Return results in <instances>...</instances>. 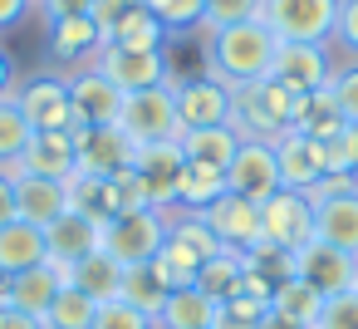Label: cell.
I'll return each mask as SVG.
<instances>
[{
    "mask_svg": "<svg viewBox=\"0 0 358 329\" xmlns=\"http://www.w3.org/2000/svg\"><path fill=\"white\" fill-rule=\"evenodd\" d=\"M314 329H358V290H343V295H329L319 304V324Z\"/></svg>",
    "mask_w": 358,
    "mask_h": 329,
    "instance_id": "b9f144b4",
    "label": "cell"
},
{
    "mask_svg": "<svg viewBox=\"0 0 358 329\" xmlns=\"http://www.w3.org/2000/svg\"><path fill=\"white\" fill-rule=\"evenodd\" d=\"M30 6H40V0H30Z\"/></svg>",
    "mask_w": 358,
    "mask_h": 329,
    "instance_id": "91938a15",
    "label": "cell"
},
{
    "mask_svg": "<svg viewBox=\"0 0 358 329\" xmlns=\"http://www.w3.org/2000/svg\"><path fill=\"white\" fill-rule=\"evenodd\" d=\"M206 226L216 231V241L226 246V251H255L260 246V202H245V197H236V192H221L206 211Z\"/></svg>",
    "mask_w": 358,
    "mask_h": 329,
    "instance_id": "9a60e30c",
    "label": "cell"
},
{
    "mask_svg": "<svg viewBox=\"0 0 358 329\" xmlns=\"http://www.w3.org/2000/svg\"><path fill=\"white\" fill-rule=\"evenodd\" d=\"M270 79L285 84L289 94L309 99V94L329 89V79H334V59H329L324 45H280V50H275V64H270Z\"/></svg>",
    "mask_w": 358,
    "mask_h": 329,
    "instance_id": "4fadbf2b",
    "label": "cell"
},
{
    "mask_svg": "<svg viewBox=\"0 0 358 329\" xmlns=\"http://www.w3.org/2000/svg\"><path fill=\"white\" fill-rule=\"evenodd\" d=\"M0 329H45V319H35V314L6 304V309H0Z\"/></svg>",
    "mask_w": 358,
    "mask_h": 329,
    "instance_id": "816d5d0a",
    "label": "cell"
},
{
    "mask_svg": "<svg viewBox=\"0 0 358 329\" xmlns=\"http://www.w3.org/2000/svg\"><path fill=\"white\" fill-rule=\"evenodd\" d=\"M89 6H94V0H40V10H45L50 20H69V15H89Z\"/></svg>",
    "mask_w": 358,
    "mask_h": 329,
    "instance_id": "681fc988",
    "label": "cell"
},
{
    "mask_svg": "<svg viewBox=\"0 0 358 329\" xmlns=\"http://www.w3.org/2000/svg\"><path fill=\"white\" fill-rule=\"evenodd\" d=\"M69 285V270L64 265H55L50 255L40 260V265H30V270H20L15 280H10V304L15 309H25V314H35V319H45V309L59 300V290Z\"/></svg>",
    "mask_w": 358,
    "mask_h": 329,
    "instance_id": "44dd1931",
    "label": "cell"
},
{
    "mask_svg": "<svg viewBox=\"0 0 358 329\" xmlns=\"http://www.w3.org/2000/svg\"><path fill=\"white\" fill-rule=\"evenodd\" d=\"M108 197H113V216H118V211H157L148 182H143L133 167H123L118 177H108Z\"/></svg>",
    "mask_w": 358,
    "mask_h": 329,
    "instance_id": "ab89813d",
    "label": "cell"
},
{
    "mask_svg": "<svg viewBox=\"0 0 358 329\" xmlns=\"http://www.w3.org/2000/svg\"><path fill=\"white\" fill-rule=\"evenodd\" d=\"M99 45H103V35L94 30L89 15L50 20V59H59V64H79V59H94Z\"/></svg>",
    "mask_w": 358,
    "mask_h": 329,
    "instance_id": "603a6c76",
    "label": "cell"
},
{
    "mask_svg": "<svg viewBox=\"0 0 358 329\" xmlns=\"http://www.w3.org/2000/svg\"><path fill=\"white\" fill-rule=\"evenodd\" d=\"M74 138V158H79V177H118L123 167H133L138 143L118 128V123H99V128H69Z\"/></svg>",
    "mask_w": 358,
    "mask_h": 329,
    "instance_id": "ba28073f",
    "label": "cell"
},
{
    "mask_svg": "<svg viewBox=\"0 0 358 329\" xmlns=\"http://www.w3.org/2000/svg\"><path fill=\"white\" fill-rule=\"evenodd\" d=\"M294 275L309 280L329 300V295H343V290L358 285V255H348V251H338V246H329V241L314 236L304 251H294Z\"/></svg>",
    "mask_w": 358,
    "mask_h": 329,
    "instance_id": "7c38bea8",
    "label": "cell"
},
{
    "mask_svg": "<svg viewBox=\"0 0 358 329\" xmlns=\"http://www.w3.org/2000/svg\"><path fill=\"white\" fill-rule=\"evenodd\" d=\"M177 143L187 153V162H201V167H221L226 172L231 158H236V148H241V133L236 128H192Z\"/></svg>",
    "mask_w": 358,
    "mask_h": 329,
    "instance_id": "4316f807",
    "label": "cell"
},
{
    "mask_svg": "<svg viewBox=\"0 0 358 329\" xmlns=\"http://www.w3.org/2000/svg\"><path fill=\"white\" fill-rule=\"evenodd\" d=\"M40 260H45V231L40 226L20 221V216L0 226V270L6 275H20V270H30Z\"/></svg>",
    "mask_w": 358,
    "mask_h": 329,
    "instance_id": "d4e9b609",
    "label": "cell"
},
{
    "mask_svg": "<svg viewBox=\"0 0 358 329\" xmlns=\"http://www.w3.org/2000/svg\"><path fill=\"white\" fill-rule=\"evenodd\" d=\"M265 15V0H206V15H201V30H226V25H245V20H260Z\"/></svg>",
    "mask_w": 358,
    "mask_h": 329,
    "instance_id": "f35d334b",
    "label": "cell"
},
{
    "mask_svg": "<svg viewBox=\"0 0 358 329\" xmlns=\"http://www.w3.org/2000/svg\"><path fill=\"white\" fill-rule=\"evenodd\" d=\"M226 192L245 197V202H265L280 192V162H275V148L260 143V138H241L231 167H226Z\"/></svg>",
    "mask_w": 358,
    "mask_h": 329,
    "instance_id": "8fae6325",
    "label": "cell"
},
{
    "mask_svg": "<svg viewBox=\"0 0 358 329\" xmlns=\"http://www.w3.org/2000/svg\"><path fill=\"white\" fill-rule=\"evenodd\" d=\"M152 270H157V280H162L167 290H192V285H196V275H201V255H196V251H187L177 236H167V241H162V251L152 255Z\"/></svg>",
    "mask_w": 358,
    "mask_h": 329,
    "instance_id": "f1b7e54d",
    "label": "cell"
},
{
    "mask_svg": "<svg viewBox=\"0 0 358 329\" xmlns=\"http://www.w3.org/2000/svg\"><path fill=\"white\" fill-rule=\"evenodd\" d=\"M138 6H143V10H152V15L162 20V10H167V0H138Z\"/></svg>",
    "mask_w": 358,
    "mask_h": 329,
    "instance_id": "680465c9",
    "label": "cell"
},
{
    "mask_svg": "<svg viewBox=\"0 0 358 329\" xmlns=\"http://www.w3.org/2000/svg\"><path fill=\"white\" fill-rule=\"evenodd\" d=\"M329 94H334L338 113H343L348 123H358V59H353L348 69H334V79H329Z\"/></svg>",
    "mask_w": 358,
    "mask_h": 329,
    "instance_id": "ee69618b",
    "label": "cell"
},
{
    "mask_svg": "<svg viewBox=\"0 0 358 329\" xmlns=\"http://www.w3.org/2000/svg\"><path fill=\"white\" fill-rule=\"evenodd\" d=\"M118 128H123L138 148H148V143H177V138H182V118H177L172 84L143 89V94H123Z\"/></svg>",
    "mask_w": 358,
    "mask_h": 329,
    "instance_id": "277c9868",
    "label": "cell"
},
{
    "mask_svg": "<svg viewBox=\"0 0 358 329\" xmlns=\"http://www.w3.org/2000/svg\"><path fill=\"white\" fill-rule=\"evenodd\" d=\"M20 113L30 118L35 133H69L74 128V104H69V84L64 74H30L15 89Z\"/></svg>",
    "mask_w": 358,
    "mask_h": 329,
    "instance_id": "30bf717a",
    "label": "cell"
},
{
    "mask_svg": "<svg viewBox=\"0 0 358 329\" xmlns=\"http://www.w3.org/2000/svg\"><path fill=\"white\" fill-rule=\"evenodd\" d=\"M167 295H172V290L157 280L152 265H123V295H118L123 304H133V309H143V314L157 319L162 304H167Z\"/></svg>",
    "mask_w": 358,
    "mask_h": 329,
    "instance_id": "d6a6232c",
    "label": "cell"
},
{
    "mask_svg": "<svg viewBox=\"0 0 358 329\" xmlns=\"http://www.w3.org/2000/svg\"><path fill=\"white\" fill-rule=\"evenodd\" d=\"M30 138H35V128H30V118L20 113L15 94L0 99V172H10V167L20 162V153L30 148Z\"/></svg>",
    "mask_w": 358,
    "mask_h": 329,
    "instance_id": "e575fe53",
    "label": "cell"
},
{
    "mask_svg": "<svg viewBox=\"0 0 358 329\" xmlns=\"http://www.w3.org/2000/svg\"><path fill=\"white\" fill-rule=\"evenodd\" d=\"M201 15H206V0H167L162 25L167 30H192V25H201Z\"/></svg>",
    "mask_w": 358,
    "mask_h": 329,
    "instance_id": "7dc6e473",
    "label": "cell"
},
{
    "mask_svg": "<svg viewBox=\"0 0 358 329\" xmlns=\"http://www.w3.org/2000/svg\"><path fill=\"white\" fill-rule=\"evenodd\" d=\"M255 329H309V324H299V319H289V314H280V309H265Z\"/></svg>",
    "mask_w": 358,
    "mask_h": 329,
    "instance_id": "11a10c76",
    "label": "cell"
},
{
    "mask_svg": "<svg viewBox=\"0 0 358 329\" xmlns=\"http://www.w3.org/2000/svg\"><path fill=\"white\" fill-rule=\"evenodd\" d=\"M343 128H348V118L338 113V104H334L329 89L309 94V99H304V113H299V123H294V133H304V138H314V143H329V138H338Z\"/></svg>",
    "mask_w": 358,
    "mask_h": 329,
    "instance_id": "1f68e13d",
    "label": "cell"
},
{
    "mask_svg": "<svg viewBox=\"0 0 358 329\" xmlns=\"http://www.w3.org/2000/svg\"><path fill=\"white\" fill-rule=\"evenodd\" d=\"M162 40H167V25H162L152 10L133 6V10L113 25V35H108L103 45H118V50H162Z\"/></svg>",
    "mask_w": 358,
    "mask_h": 329,
    "instance_id": "83f0119b",
    "label": "cell"
},
{
    "mask_svg": "<svg viewBox=\"0 0 358 329\" xmlns=\"http://www.w3.org/2000/svg\"><path fill=\"white\" fill-rule=\"evenodd\" d=\"M15 221V172H0V226Z\"/></svg>",
    "mask_w": 358,
    "mask_h": 329,
    "instance_id": "f907efd6",
    "label": "cell"
},
{
    "mask_svg": "<svg viewBox=\"0 0 358 329\" xmlns=\"http://www.w3.org/2000/svg\"><path fill=\"white\" fill-rule=\"evenodd\" d=\"M348 153H353V172H358V123H348Z\"/></svg>",
    "mask_w": 358,
    "mask_h": 329,
    "instance_id": "6f0895ef",
    "label": "cell"
},
{
    "mask_svg": "<svg viewBox=\"0 0 358 329\" xmlns=\"http://www.w3.org/2000/svg\"><path fill=\"white\" fill-rule=\"evenodd\" d=\"M275 50H280V40L270 35L265 20H245V25L211 30V35H206V74L221 79L226 89L260 84V79H270Z\"/></svg>",
    "mask_w": 358,
    "mask_h": 329,
    "instance_id": "6da1fadb",
    "label": "cell"
},
{
    "mask_svg": "<svg viewBox=\"0 0 358 329\" xmlns=\"http://www.w3.org/2000/svg\"><path fill=\"white\" fill-rule=\"evenodd\" d=\"M245 255L241 251H216L211 260H201V275H196V285L216 300V304H226L236 290H241V275H245Z\"/></svg>",
    "mask_w": 358,
    "mask_h": 329,
    "instance_id": "f546056e",
    "label": "cell"
},
{
    "mask_svg": "<svg viewBox=\"0 0 358 329\" xmlns=\"http://www.w3.org/2000/svg\"><path fill=\"white\" fill-rule=\"evenodd\" d=\"M94 251H103V226L94 221V216H84V211H64L59 221H50L45 226V255L55 260V265H64V270H74L84 255H94Z\"/></svg>",
    "mask_w": 358,
    "mask_h": 329,
    "instance_id": "2e32d148",
    "label": "cell"
},
{
    "mask_svg": "<svg viewBox=\"0 0 358 329\" xmlns=\"http://www.w3.org/2000/svg\"><path fill=\"white\" fill-rule=\"evenodd\" d=\"M270 35L280 45H329L334 20H338V0H265Z\"/></svg>",
    "mask_w": 358,
    "mask_h": 329,
    "instance_id": "3957f363",
    "label": "cell"
},
{
    "mask_svg": "<svg viewBox=\"0 0 358 329\" xmlns=\"http://www.w3.org/2000/svg\"><path fill=\"white\" fill-rule=\"evenodd\" d=\"M10 280H15V275H6V270H0V309L10 304Z\"/></svg>",
    "mask_w": 358,
    "mask_h": 329,
    "instance_id": "9f6ffc18",
    "label": "cell"
},
{
    "mask_svg": "<svg viewBox=\"0 0 358 329\" xmlns=\"http://www.w3.org/2000/svg\"><path fill=\"white\" fill-rule=\"evenodd\" d=\"M69 202H74V211H84V216H94L99 226L113 216V197H108V182L103 177H69Z\"/></svg>",
    "mask_w": 358,
    "mask_h": 329,
    "instance_id": "74e56055",
    "label": "cell"
},
{
    "mask_svg": "<svg viewBox=\"0 0 358 329\" xmlns=\"http://www.w3.org/2000/svg\"><path fill=\"white\" fill-rule=\"evenodd\" d=\"M260 241L275 246V251H285V255L304 251L314 241V202L304 192H289V187H280L275 197H265L260 202Z\"/></svg>",
    "mask_w": 358,
    "mask_h": 329,
    "instance_id": "8992f818",
    "label": "cell"
},
{
    "mask_svg": "<svg viewBox=\"0 0 358 329\" xmlns=\"http://www.w3.org/2000/svg\"><path fill=\"white\" fill-rule=\"evenodd\" d=\"M348 192H358V172H324L304 197L319 206V202H334V197H348Z\"/></svg>",
    "mask_w": 358,
    "mask_h": 329,
    "instance_id": "f6af8a7d",
    "label": "cell"
},
{
    "mask_svg": "<svg viewBox=\"0 0 358 329\" xmlns=\"http://www.w3.org/2000/svg\"><path fill=\"white\" fill-rule=\"evenodd\" d=\"M319 304H324V295L309 285V280H299V275H285V280H275V295H270V309H280V314H289V319H299V324H319Z\"/></svg>",
    "mask_w": 358,
    "mask_h": 329,
    "instance_id": "4dcf8cb0",
    "label": "cell"
},
{
    "mask_svg": "<svg viewBox=\"0 0 358 329\" xmlns=\"http://www.w3.org/2000/svg\"><path fill=\"white\" fill-rule=\"evenodd\" d=\"M133 6H138V0H94V6H89V20H94V30L108 40V35H113V25H118Z\"/></svg>",
    "mask_w": 358,
    "mask_h": 329,
    "instance_id": "bcb514c9",
    "label": "cell"
},
{
    "mask_svg": "<svg viewBox=\"0 0 358 329\" xmlns=\"http://www.w3.org/2000/svg\"><path fill=\"white\" fill-rule=\"evenodd\" d=\"M15 89H20V69H15V59L6 50H0V99H10Z\"/></svg>",
    "mask_w": 358,
    "mask_h": 329,
    "instance_id": "f5cc1de1",
    "label": "cell"
},
{
    "mask_svg": "<svg viewBox=\"0 0 358 329\" xmlns=\"http://www.w3.org/2000/svg\"><path fill=\"white\" fill-rule=\"evenodd\" d=\"M69 285H79L94 304H113V300L123 295V265H118L108 251H94V255H84V260L69 270Z\"/></svg>",
    "mask_w": 358,
    "mask_h": 329,
    "instance_id": "cb8c5ba5",
    "label": "cell"
},
{
    "mask_svg": "<svg viewBox=\"0 0 358 329\" xmlns=\"http://www.w3.org/2000/svg\"><path fill=\"white\" fill-rule=\"evenodd\" d=\"M167 241V211H118L103 221V251L118 265H152Z\"/></svg>",
    "mask_w": 358,
    "mask_h": 329,
    "instance_id": "5b68a950",
    "label": "cell"
},
{
    "mask_svg": "<svg viewBox=\"0 0 358 329\" xmlns=\"http://www.w3.org/2000/svg\"><path fill=\"white\" fill-rule=\"evenodd\" d=\"M236 94V133L241 138H260V143H275L280 133H289L304 113V99L289 94L285 84L275 79H260V84H245V89H231Z\"/></svg>",
    "mask_w": 358,
    "mask_h": 329,
    "instance_id": "7a4b0ae2",
    "label": "cell"
},
{
    "mask_svg": "<svg viewBox=\"0 0 358 329\" xmlns=\"http://www.w3.org/2000/svg\"><path fill=\"white\" fill-rule=\"evenodd\" d=\"M69 182H50V177H15V216L30 226H50L69 211Z\"/></svg>",
    "mask_w": 358,
    "mask_h": 329,
    "instance_id": "ffe728a7",
    "label": "cell"
},
{
    "mask_svg": "<svg viewBox=\"0 0 358 329\" xmlns=\"http://www.w3.org/2000/svg\"><path fill=\"white\" fill-rule=\"evenodd\" d=\"M133 172L148 182L152 206L167 211V206H177V187H182V172H187V153H182V143H148V148L133 153Z\"/></svg>",
    "mask_w": 358,
    "mask_h": 329,
    "instance_id": "5bb4252c",
    "label": "cell"
},
{
    "mask_svg": "<svg viewBox=\"0 0 358 329\" xmlns=\"http://www.w3.org/2000/svg\"><path fill=\"white\" fill-rule=\"evenodd\" d=\"M334 40L358 59V0H338V20H334Z\"/></svg>",
    "mask_w": 358,
    "mask_h": 329,
    "instance_id": "c3c4849f",
    "label": "cell"
},
{
    "mask_svg": "<svg viewBox=\"0 0 358 329\" xmlns=\"http://www.w3.org/2000/svg\"><path fill=\"white\" fill-rule=\"evenodd\" d=\"M30 15V0H0V30H10Z\"/></svg>",
    "mask_w": 358,
    "mask_h": 329,
    "instance_id": "db71d44e",
    "label": "cell"
},
{
    "mask_svg": "<svg viewBox=\"0 0 358 329\" xmlns=\"http://www.w3.org/2000/svg\"><path fill=\"white\" fill-rule=\"evenodd\" d=\"M94 314H99V304L79 285H64L59 300L45 309V329H94Z\"/></svg>",
    "mask_w": 358,
    "mask_h": 329,
    "instance_id": "d590c367",
    "label": "cell"
},
{
    "mask_svg": "<svg viewBox=\"0 0 358 329\" xmlns=\"http://www.w3.org/2000/svg\"><path fill=\"white\" fill-rule=\"evenodd\" d=\"M172 99H177V118H182V133L192 128H231L236 123V94L201 74V79H177L172 84Z\"/></svg>",
    "mask_w": 358,
    "mask_h": 329,
    "instance_id": "52a82bcc",
    "label": "cell"
},
{
    "mask_svg": "<svg viewBox=\"0 0 358 329\" xmlns=\"http://www.w3.org/2000/svg\"><path fill=\"white\" fill-rule=\"evenodd\" d=\"M216 309H221V304H216L201 285L172 290L167 304H162V314H157V329H211V324H216Z\"/></svg>",
    "mask_w": 358,
    "mask_h": 329,
    "instance_id": "484cf974",
    "label": "cell"
},
{
    "mask_svg": "<svg viewBox=\"0 0 358 329\" xmlns=\"http://www.w3.org/2000/svg\"><path fill=\"white\" fill-rule=\"evenodd\" d=\"M167 236H177L187 251H196L201 260H211L216 251H226L221 241H216V231L206 226V216L201 211H177V216H167Z\"/></svg>",
    "mask_w": 358,
    "mask_h": 329,
    "instance_id": "8d00e7d4",
    "label": "cell"
},
{
    "mask_svg": "<svg viewBox=\"0 0 358 329\" xmlns=\"http://www.w3.org/2000/svg\"><path fill=\"white\" fill-rule=\"evenodd\" d=\"M94 69H99V74H103L118 94H143V89L172 84L162 50H118V45H99Z\"/></svg>",
    "mask_w": 358,
    "mask_h": 329,
    "instance_id": "9c48e42d",
    "label": "cell"
},
{
    "mask_svg": "<svg viewBox=\"0 0 358 329\" xmlns=\"http://www.w3.org/2000/svg\"><path fill=\"white\" fill-rule=\"evenodd\" d=\"M15 177H50V182H69L79 172L74 158V138L69 133H35L30 148L20 153V162L10 167Z\"/></svg>",
    "mask_w": 358,
    "mask_h": 329,
    "instance_id": "ac0fdd59",
    "label": "cell"
},
{
    "mask_svg": "<svg viewBox=\"0 0 358 329\" xmlns=\"http://www.w3.org/2000/svg\"><path fill=\"white\" fill-rule=\"evenodd\" d=\"M94 329H157V319L133 309V304H123V300H113V304H99Z\"/></svg>",
    "mask_w": 358,
    "mask_h": 329,
    "instance_id": "7bdbcfd3",
    "label": "cell"
},
{
    "mask_svg": "<svg viewBox=\"0 0 358 329\" xmlns=\"http://www.w3.org/2000/svg\"><path fill=\"white\" fill-rule=\"evenodd\" d=\"M265 309H270V304H260V300H245V295H231V300H226V304L216 309V324H211V329H255Z\"/></svg>",
    "mask_w": 358,
    "mask_h": 329,
    "instance_id": "60d3db41",
    "label": "cell"
},
{
    "mask_svg": "<svg viewBox=\"0 0 358 329\" xmlns=\"http://www.w3.org/2000/svg\"><path fill=\"white\" fill-rule=\"evenodd\" d=\"M221 192H226V172H221V167L187 162L182 187H177V206H182V211H206V206H211Z\"/></svg>",
    "mask_w": 358,
    "mask_h": 329,
    "instance_id": "836d02e7",
    "label": "cell"
},
{
    "mask_svg": "<svg viewBox=\"0 0 358 329\" xmlns=\"http://www.w3.org/2000/svg\"><path fill=\"white\" fill-rule=\"evenodd\" d=\"M353 290H358V285H353Z\"/></svg>",
    "mask_w": 358,
    "mask_h": 329,
    "instance_id": "94428289",
    "label": "cell"
},
{
    "mask_svg": "<svg viewBox=\"0 0 358 329\" xmlns=\"http://www.w3.org/2000/svg\"><path fill=\"white\" fill-rule=\"evenodd\" d=\"M69 84V104H74V128H99V123H118L123 113V94L99 74V69H79L64 74Z\"/></svg>",
    "mask_w": 358,
    "mask_h": 329,
    "instance_id": "e0dca14e",
    "label": "cell"
},
{
    "mask_svg": "<svg viewBox=\"0 0 358 329\" xmlns=\"http://www.w3.org/2000/svg\"><path fill=\"white\" fill-rule=\"evenodd\" d=\"M314 236L358 255V192L348 197H334V202H319L314 206Z\"/></svg>",
    "mask_w": 358,
    "mask_h": 329,
    "instance_id": "7402d4cb",
    "label": "cell"
},
{
    "mask_svg": "<svg viewBox=\"0 0 358 329\" xmlns=\"http://www.w3.org/2000/svg\"><path fill=\"white\" fill-rule=\"evenodd\" d=\"M275 162H280V187H289V192H309L319 177H324V158H319V143L314 138H304V133H280L275 143Z\"/></svg>",
    "mask_w": 358,
    "mask_h": 329,
    "instance_id": "d6986e66",
    "label": "cell"
}]
</instances>
